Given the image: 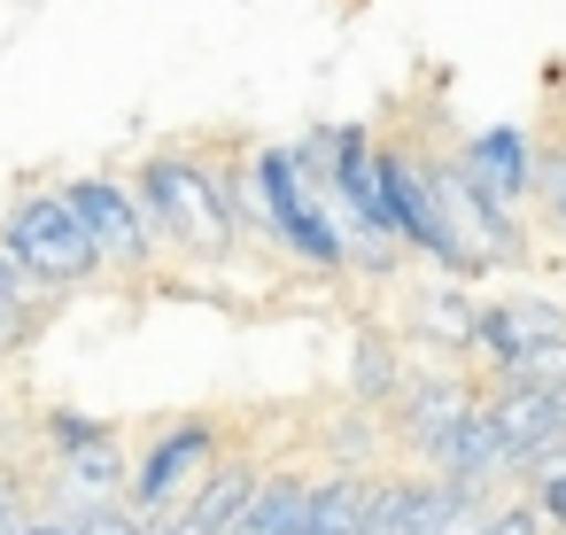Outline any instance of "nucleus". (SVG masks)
Returning <instances> with one entry per match:
<instances>
[{"label":"nucleus","mask_w":566,"mask_h":535,"mask_svg":"<svg viewBox=\"0 0 566 535\" xmlns=\"http://www.w3.org/2000/svg\"><path fill=\"white\" fill-rule=\"evenodd\" d=\"M318 164H326V195L342 202V225H349V249L357 264L388 272L396 264V225H388V202H380V148L365 125H318Z\"/></svg>","instance_id":"obj_3"},{"label":"nucleus","mask_w":566,"mask_h":535,"mask_svg":"<svg viewBox=\"0 0 566 535\" xmlns=\"http://www.w3.org/2000/svg\"><path fill=\"white\" fill-rule=\"evenodd\" d=\"M40 427H48L55 458H78V450H102V442H125V434H117L109 419H86V411H48Z\"/></svg>","instance_id":"obj_15"},{"label":"nucleus","mask_w":566,"mask_h":535,"mask_svg":"<svg viewBox=\"0 0 566 535\" xmlns=\"http://www.w3.org/2000/svg\"><path fill=\"white\" fill-rule=\"evenodd\" d=\"M63 195H71V210L86 218V233H94V249H102L109 272H148V264H156L164 241H156V225H148L133 179H63Z\"/></svg>","instance_id":"obj_7"},{"label":"nucleus","mask_w":566,"mask_h":535,"mask_svg":"<svg viewBox=\"0 0 566 535\" xmlns=\"http://www.w3.org/2000/svg\"><path fill=\"white\" fill-rule=\"evenodd\" d=\"M465 403H473V396H465L458 380H411V388L396 396V434L427 450V442H434V434H442V427H450Z\"/></svg>","instance_id":"obj_12"},{"label":"nucleus","mask_w":566,"mask_h":535,"mask_svg":"<svg viewBox=\"0 0 566 535\" xmlns=\"http://www.w3.org/2000/svg\"><path fill=\"white\" fill-rule=\"evenodd\" d=\"M249 179H256V225L287 249V256H303V264H318V272H342L357 249H349V225L326 210V164H318V140H280V148H264L256 164H249Z\"/></svg>","instance_id":"obj_1"},{"label":"nucleus","mask_w":566,"mask_h":535,"mask_svg":"<svg viewBox=\"0 0 566 535\" xmlns=\"http://www.w3.org/2000/svg\"><path fill=\"white\" fill-rule=\"evenodd\" d=\"M427 458L442 465V481H489V473H504V434H496V411L489 403H465L434 442H427Z\"/></svg>","instance_id":"obj_10"},{"label":"nucleus","mask_w":566,"mask_h":535,"mask_svg":"<svg viewBox=\"0 0 566 535\" xmlns=\"http://www.w3.org/2000/svg\"><path fill=\"white\" fill-rule=\"evenodd\" d=\"M349 380H357V396H365V403H396V396L411 388L388 342H357V365H349Z\"/></svg>","instance_id":"obj_14"},{"label":"nucleus","mask_w":566,"mask_h":535,"mask_svg":"<svg viewBox=\"0 0 566 535\" xmlns=\"http://www.w3.org/2000/svg\"><path fill=\"white\" fill-rule=\"evenodd\" d=\"M40 326V295H0V349H24Z\"/></svg>","instance_id":"obj_17"},{"label":"nucleus","mask_w":566,"mask_h":535,"mask_svg":"<svg viewBox=\"0 0 566 535\" xmlns=\"http://www.w3.org/2000/svg\"><path fill=\"white\" fill-rule=\"evenodd\" d=\"M535 195H543L551 225L566 233V148H558V156H543V179H535Z\"/></svg>","instance_id":"obj_18"},{"label":"nucleus","mask_w":566,"mask_h":535,"mask_svg":"<svg viewBox=\"0 0 566 535\" xmlns=\"http://www.w3.org/2000/svg\"><path fill=\"white\" fill-rule=\"evenodd\" d=\"M434 187H442V202H450V218H458V233L481 249V264H512L527 241H520V218H512V202L504 195H489L473 171H465V156L458 164H434Z\"/></svg>","instance_id":"obj_8"},{"label":"nucleus","mask_w":566,"mask_h":535,"mask_svg":"<svg viewBox=\"0 0 566 535\" xmlns=\"http://www.w3.org/2000/svg\"><path fill=\"white\" fill-rule=\"evenodd\" d=\"M0 249L24 264L32 287H78V280L102 272V249H94V233H86V218L71 210L63 187H40L0 218Z\"/></svg>","instance_id":"obj_4"},{"label":"nucleus","mask_w":566,"mask_h":535,"mask_svg":"<svg viewBox=\"0 0 566 535\" xmlns=\"http://www.w3.org/2000/svg\"><path fill=\"white\" fill-rule=\"evenodd\" d=\"M287 535H318V527H311V520H295V527H287Z\"/></svg>","instance_id":"obj_23"},{"label":"nucleus","mask_w":566,"mask_h":535,"mask_svg":"<svg viewBox=\"0 0 566 535\" xmlns=\"http://www.w3.org/2000/svg\"><path fill=\"white\" fill-rule=\"evenodd\" d=\"M32 527H40V512H32L17 489H0V535H32Z\"/></svg>","instance_id":"obj_20"},{"label":"nucleus","mask_w":566,"mask_h":535,"mask_svg":"<svg viewBox=\"0 0 566 535\" xmlns=\"http://www.w3.org/2000/svg\"><path fill=\"white\" fill-rule=\"evenodd\" d=\"M133 195H140V210H148V225H156L164 249H179V256H226L233 249V218L218 202V171L210 164H195V156H148L133 171Z\"/></svg>","instance_id":"obj_2"},{"label":"nucleus","mask_w":566,"mask_h":535,"mask_svg":"<svg viewBox=\"0 0 566 535\" xmlns=\"http://www.w3.org/2000/svg\"><path fill=\"white\" fill-rule=\"evenodd\" d=\"M32 535H71V520H40V527H32Z\"/></svg>","instance_id":"obj_22"},{"label":"nucleus","mask_w":566,"mask_h":535,"mask_svg":"<svg viewBox=\"0 0 566 535\" xmlns=\"http://www.w3.org/2000/svg\"><path fill=\"white\" fill-rule=\"evenodd\" d=\"M0 295H32V280H24V264L0 249Z\"/></svg>","instance_id":"obj_21"},{"label":"nucleus","mask_w":566,"mask_h":535,"mask_svg":"<svg viewBox=\"0 0 566 535\" xmlns=\"http://www.w3.org/2000/svg\"><path fill=\"white\" fill-rule=\"evenodd\" d=\"M473 349L504 380H558L566 373V311L558 303H535V295L489 303L481 326H473Z\"/></svg>","instance_id":"obj_6"},{"label":"nucleus","mask_w":566,"mask_h":535,"mask_svg":"<svg viewBox=\"0 0 566 535\" xmlns=\"http://www.w3.org/2000/svg\"><path fill=\"white\" fill-rule=\"evenodd\" d=\"M380 202H388V225H396V241L403 249H419V256H434L442 272H481V249L458 233V218H450V202H442V187H434V164H419V156H403V148H380Z\"/></svg>","instance_id":"obj_5"},{"label":"nucleus","mask_w":566,"mask_h":535,"mask_svg":"<svg viewBox=\"0 0 566 535\" xmlns=\"http://www.w3.org/2000/svg\"><path fill=\"white\" fill-rule=\"evenodd\" d=\"M465 171H473L489 195L520 202V195H535L543 156H535V140H527L520 125H489V133H473V140H465Z\"/></svg>","instance_id":"obj_11"},{"label":"nucleus","mask_w":566,"mask_h":535,"mask_svg":"<svg viewBox=\"0 0 566 535\" xmlns=\"http://www.w3.org/2000/svg\"><path fill=\"white\" fill-rule=\"evenodd\" d=\"M365 512H373V481L365 473H326L311 481V527L318 535H365Z\"/></svg>","instance_id":"obj_13"},{"label":"nucleus","mask_w":566,"mask_h":535,"mask_svg":"<svg viewBox=\"0 0 566 535\" xmlns=\"http://www.w3.org/2000/svg\"><path fill=\"white\" fill-rule=\"evenodd\" d=\"M535 512L566 527V458H558V465H543V481H535Z\"/></svg>","instance_id":"obj_19"},{"label":"nucleus","mask_w":566,"mask_h":535,"mask_svg":"<svg viewBox=\"0 0 566 535\" xmlns=\"http://www.w3.org/2000/svg\"><path fill=\"white\" fill-rule=\"evenodd\" d=\"M71 520V535H156V520L148 512H133V504H78V512H63Z\"/></svg>","instance_id":"obj_16"},{"label":"nucleus","mask_w":566,"mask_h":535,"mask_svg":"<svg viewBox=\"0 0 566 535\" xmlns=\"http://www.w3.org/2000/svg\"><path fill=\"white\" fill-rule=\"evenodd\" d=\"M210 442H218V427L210 419H187L179 434H164L140 465H133V489H125V504L133 512H148V520H164L187 489H195V465L210 458Z\"/></svg>","instance_id":"obj_9"}]
</instances>
